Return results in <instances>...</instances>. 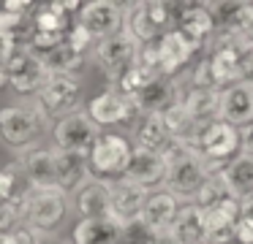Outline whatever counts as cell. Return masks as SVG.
Here are the masks:
<instances>
[{
    "label": "cell",
    "instance_id": "9",
    "mask_svg": "<svg viewBox=\"0 0 253 244\" xmlns=\"http://www.w3.org/2000/svg\"><path fill=\"white\" fill-rule=\"evenodd\" d=\"M139 52H142V46H139V43L133 41L126 30L117 33V35H112V38L98 41V43H95V49H93L95 63H98L101 70L106 73V81H109V84L123 73V70H128L133 63H136Z\"/></svg>",
    "mask_w": 253,
    "mask_h": 244
},
{
    "label": "cell",
    "instance_id": "4",
    "mask_svg": "<svg viewBox=\"0 0 253 244\" xmlns=\"http://www.w3.org/2000/svg\"><path fill=\"white\" fill-rule=\"evenodd\" d=\"M82 79L77 73H52L44 90L36 95V106L46 114V119H63L68 114L82 111L79 101H82Z\"/></svg>",
    "mask_w": 253,
    "mask_h": 244
},
{
    "label": "cell",
    "instance_id": "34",
    "mask_svg": "<svg viewBox=\"0 0 253 244\" xmlns=\"http://www.w3.org/2000/svg\"><path fill=\"white\" fill-rule=\"evenodd\" d=\"M66 41L71 43L74 49H77V52H82V54H87V49H90V43L95 41L93 35H90L87 30H84L82 25H79V22H74V27L71 30H68V35H66Z\"/></svg>",
    "mask_w": 253,
    "mask_h": 244
},
{
    "label": "cell",
    "instance_id": "18",
    "mask_svg": "<svg viewBox=\"0 0 253 244\" xmlns=\"http://www.w3.org/2000/svg\"><path fill=\"white\" fill-rule=\"evenodd\" d=\"M128 228L115 217H101V220H79L71 231L74 244H123Z\"/></svg>",
    "mask_w": 253,
    "mask_h": 244
},
{
    "label": "cell",
    "instance_id": "37",
    "mask_svg": "<svg viewBox=\"0 0 253 244\" xmlns=\"http://www.w3.org/2000/svg\"><path fill=\"white\" fill-rule=\"evenodd\" d=\"M237 244H253V214H242L237 222Z\"/></svg>",
    "mask_w": 253,
    "mask_h": 244
},
{
    "label": "cell",
    "instance_id": "30",
    "mask_svg": "<svg viewBox=\"0 0 253 244\" xmlns=\"http://www.w3.org/2000/svg\"><path fill=\"white\" fill-rule=\"evenodd\" d=\"M44 65L49 68V73H77L84 65V54L77 52L71 43H60L57 49H52L49 54H44Z\"/></svg>",
    "mask_w": 253,
    "mask_h": 244
},
{
    "label": "cell",
    "instance_id": "32",
    "mask_svg": "<svg viewBox=\"0 0 253 244\" xmlns=\"http://www.w3.org/2000/svg\"><path fill=\"white\" fill-rule=\"evenodd\" d=\"M229 195L231 193H229V187H226V182H223V174H220V176H210L207 182H204V187L199 190V195H196L193 204H199L204 211H210V209H215L220 201L229 198Z\"/></svg>",
    "mask_w": 253,
    "mask_h": 244
},
{
    "label": "cell",
    "instance_id": "10",
    "mask_svg": "<svg viewBox=\"0 0 253 244\" xmlns=\"http://www.w3.org/2000/svg\"><path fill=\"white\" fill-rule=\"evenodd\" d=\"M77 22L95 41H104L126 30V8L115 0H93V3H84Z\"/></svg>",
    "mask_w": 253,
    "mask_h": 244
},
{
    "label": "cell",
    "instance_id": "31",
    "mask_svg": "<svg viewBox=\"0 0 253 244\" xmlns=\"http://www.w3.org/2000/svg\"><path fill=\"white\" fill-rule=\"evenodd\" d=\"M237 222L229 214L212 209L207 211V242L210 244H231L237 242Z\"/></svg>",
    "mask_w": 253,
    "mask_h": 244
},
{
    "label": "cell",
    "instance_id": "5",
    "mask_svg": "<svg viewBox=\"0 0 253 244\" xmlns=\"http://www.w3.org/2000/svg\"><path fill=\"white\" fill-rule=\"evenodd\" d=\"M101 136H104L101 125L87 111L68 114V117L57 119L55 128H52V139H55L57 149L74 152V155H82V157H90V152L101 141Z\"/></svg>",
    "mask_w": 253,
    "mask_h": 244
},
{
    "label": "cell",
    "instance_id": "21",
    "mask_svg": "<svg viewBox=\"0 0 253 244\" xmlns=\"http://www.w3.org/2000/svg\"><path fill=\"white\" fill-rule=\"evenodd\" d=\"M57 149V146H55ZM93 171H90V160L82 155H74V152H63L57 149V187L66 195H77L84 184L90 182Z\"/></svg>",
    "mask_w": 253,
    "mask_h": 244
},
{
    "label": "cell",
    "instance_id": "26",
    "mask_svg": "<svg viewBox=\"0 0 253 244\" xmlns=\"http://www.w3.org/2000/svg\"><path fill=\"white\" fill-rule=\"evenodd\" d=\"M126 33L139 43V46H150V43H158V38L164 33L153 25V19L147 16L144 3H126Z\"/></svg>",
    "mask_w": 253,
    "mask_h": 244
},
{
    "label": "cell",
    "instance_id": "15",
    "mask_svg": "<svg viewBox=\"0 0 253 244\" xmlns=\"http://www.w3.org/2000/svg\"><path fill=\"white\" fill-rule=\"evenodd\" d=\"M22 168L33 190H60L57 187V149L55 146H33L22 152Z\"/></svg>",
    "mask_w": 253,
    "mask_h": 244
},
{
    "label": "cell",
    "instance_id": "1",
    "mask_svg": "<svg viewBox=\"0 0 253 244\" xmlns=\"http://www.w3.org/2000/svg\"><path fill=\"white\" fill-rule=\"evenodd\" d=\"M166 160V182L164 190L171 193L180 201H196L199 190L204 187V182L210 179L207 166H204V155L199 152V146L185 144V141H174L169 149L164 152Z\"/></svg>",
    "mask_w": 253,
    "mask_h": 244
},
{
    "label": "cell",
    "instance_id": "24",
    "mask_svg": "<svg viewBox=\"0 0 253 244\" xmlns=\"http://www.w3.org/2000/svg\"><path fill=\"white\" fill-rule=\"evenodd\" d=\"M171 231H174L180 244H210L207 242V211L199 204H185L180 209V214H177Z\"/></svg>",
    "mask_w": 253,
    "mask_h": 244
},
{
    "label": "cell",
    "instance_id": "29",
    "mask_svg": "<svg viewBox=\"0 0 253 244\" xmlns=\"http://www.w3.org/2000/svg\"><path fill=\"white\" fill-rule=\"evenodd\" d=\"M30 190H33V184H30L28 174L22 168V160L8 163L3 168V174H0V198H3V204L6 201L25 198V195H30Z\"/></svg>",
    "mask_w": 253,
    "mask_h": 244
},
{
    "label": "cell",
    "instance_id": "3",
    "mask_svg": "<svg viewBox=\"0 0 253 244\" xmlns=\"http://www.w3.org/2000/svg\"><path fill=\"white\" fill-rule=\"evenodd\" d=\"M133 149H136V144H131V139H126V136H120V133H104L101 141L93 146L90 157H87L93 176L104 179V182L126 179Z\"/></svg>",
    "mask_w": 253,
    "mask_h": 244
},
{
    "label": "cell",
    "instance_id": "25",
    "mask_svg": "<svg viewBox=\"0 0 253 244\" xmlns=\"http://www.w3.org/2000/svg\"><path fill=\"white\" fill-rule=\"evenodd\" d=\"M133 139H136V146L150 149V152H161V155L174 144L169 128H166L164 114H144V117L139 119V125H136Z\"/></svg>",
    "mask_w": 253,
    "mask_h": 244
},
{
    "label": "cell",
    "instance_id": "20",
    "mask_svg": "<svg viewBox=\"0 0 253 244\" xmlns=\"http://www.w3.org/2000/svg\"><path fill=\"white\" fill-rule=\"evenodd\" d=\"M79 220H101L112 217V184L104 179H90L77 193Z\"/></svg>",
    "mask_w": 253,
    "mask_h": 244
},
{
    "label": "cell",
    "instance_id": "38",
    "mask_svg": "<svg viewBox=\"0 0 253 244\" xmlns=\"http://www.w3.org/2000/svg\"><path fill=\"white\" fill-rule=\"evenodd\" d=\"M142 244H180V242H177L174 231L169 228V231H150V236Z\"/></svg>",
    "mask_w": 253,
    "mask_h": 244
},
{
    "label": "cell",
    "instance_id": "40",
    "mask_svg": "<svg viewBox=\"0 0 253 244\" xmlns=\"http://www.w3.org/2000/svg\"><path fill=\"white\" fill-rule=\"evenodd\" d=\"M41 244H60V242H41Z\"/></svg>",
    "mask_w": 253,
    "mask_h": 244
},
{
    "label": "cell",
    "instance_id": "2",
    "mask_svg": "<svg viewBox=\"0 0 253 244\" xmlns=\"http://www.w3.org/2000/svg\"><path fill=\"white\" fill-rule=\"evenodd\" d=\"M46 122L49 119L36 106V101L28 103V106H6L0 111V133H3L6 144L22 152L36 146V141L46 130Z\"/></svg>",
    "mask_w": 253,
    "mask_h": 244
},
{
    "label": "cell",
    "instance_id": "11",
    "mask_svg": "<svg viewBox=\"0 0 253 244\" xmlns=\"http://www.w3.org/2000/svg\"><path fill=\"white\" fill-rule=\"evenodd\" d=\"M199 152L215 163H231L242 152V130L223 119L204 125L199 136Z\"/></svg>",
    "mask_w": 253,
    "mask_h": 244
},
{
    "label": "cell",
    "instance_id": "23",
    "mask_svg": "<svg viewBox=\"0 0 253 244\" xmlns=\"http://www.w3.org/2000/svg\"><path fill=\"white\" fill-rule=\"evenodd\" d=\"M180 198H174L166 190H158V193L150 195L147 206L142 211V225L147 231H169L174 225L177 214H180Z\"/></svg>",
    "mask_w": 253,
    "mask_h": 244
},
{
    "label": "cell",
    "instance_id": "33",
    "mask_svg": "<svg viewBox=\"0 0 253 244\" xmlns=\"http://www.w3.org/2000/svg\"><path fill=\"white\" fill-rule=\"evenodd\" d=\"M231 38H234L240 46H253V3H245V5H242L240 22H237Z\"/></svg>",
    "mask_w": 253,
    "mask_h": 244
},
{
    "label": "cell",
    "instance_id": "35",
    "mask_svg": "<svg viewBox=\"0 0 253 244\" xmlns=\"http://www.w3.org/2000/svg\"><path fill=\"white\" fill-rule=\"evenodd\" d=\"M0 244H41V236L33 231V228L22 225L19 231H11V233H3Z\"/></svg>",
    "mask_w": 253,
    "mask_h": 244
},
{
    "label": "cell",
    "instance_id": "8",
    "mask_svg": "<svg viewBox=\"0 0 253 244\" xmlns=\"http://www.w3.org/2000/svg\"><path fill=\"white\" fill-rule=\"evenodd\" d=\"M87 114L101 125V128L128 125V122H133V119L144 117L136 95H126V92H117V90H112V87H106L104 92H98V95L87 103Z\"/></svg>",
    "mask_w": 253,
    "mask_h": 244
},
{
    "label": "cell",
    "instance_id": "27",
    "mask_svg": "<svg viewBox=\"0 0 253 244\" xmlns=\"http://www.w3.org/2000/svg\"><path fill=\"white\" fill-rule=\"evenodd\" d=\"M223 182L229 187V193L234 198H240L242 204L253 198V157L237 155L234 160L226 166L223 171Z\"/></svg>",
    "mask_w": 253,
    "mask_h": 244
},
{
    "label": "cell",
    "instance_id": "16",
    "mask_svg": "<svg viewBox=\"0 0 253 244\" xmlns=\"http://www.w3.org/2000/svg\"><path fill=\"white\" fill-rule=\"evenodd\" d=\"M142 114H164L174 103L182 101V79L180 76H158L139 92Z\"/></svg>",
    "mask_w": 253,
    "mask_h": 244
},
{
    "label": "cell",
    "instance_id": "6",
    "mask_svg": "<svg viewBox=\"0 0 253 244\" xmlns=\"http://www.w3.org/2000/svg\"><path fill=\"white\" fill-rule=\"evenodd\" d=\"M0 70H3V84H8L19 95H39L52 76L44 60L39 54H33L30 49H22L14 60L3 63Z\"/></svg>",
    "mask_w": 253,
    "mask_h": 244
},
{
    "label": "cell",
    "instance_id": "13",
    "mask_svg": "<svg viewBox=\"0 0 253 244\" xmlns=\"http://www.w3.org/2000/svg\"><path fill=\"white\" fill-rule=\"evenodd\" d=\"M174 14V27L180 33H185L191 41L196 43H210L218 33V25H215V16L210 11L207 3H182L177 5Z\"/></svg>",
    "mask_w": 253,
    "mask_h": 244
},
{
    "label": "cell",
    "instance_id": "28",
    "mask_svg": "<svg viewBox=\"0 0 253 244\" xmlns=\"http://www.w3.org/2000/svg\"><path fill=\"white\" fill-rule=\"evenodd\" d=\"M33 25L39 33H60V35H68L74 22H71V14H66V8L60 5V0H55V3L36 5L33 8Z\"/></svg>",
    "mask_w": 253,
    "mask_h": 244
},
{
    "label": "cell",
    "instance_id": "12",
    "mask_svg": "<svg viewBox=\"0 0 253 244\" xmlns=\"http://www.w3.org/2000/svg\"><path fill=\"white\" fill-rule=\"evenodd\" d=\"M112 184V217L120 220L126 228H131L133 222L142 220V211L150 201V190L142 184H133L128 179H117Z\"/></svg>",
    "mask_w": 253,
    "mask_h": 244
},
{
    "label": "cell",
    "instance_id": "41",
    "mask_svg": "<svg viewBox=\"0 0 253 244\" xmlns=\"http://www.w3.org/2000/svg\"><path fill=\"white\" fill-rule=\"evenodd\" d=\"M123 244H133V242H123Z\"/></svg>",
    "mask_w": 253,
    "mask_h": 244
},
{
    "label": "cell",
    "instance_id": "39",
    "mask_svg": "<svg viewBox=\"0 0 253 244\" xmlns=\"http://www.w3.org/2000/svg\"><path fill=\"white\" fill-rule=\"evenodd\" d=\"M36 5H30L28 0H6L3 3V11H8V14H30Z\"/></svg>",
    "mask_w": 253,
    "mask_h": 244
},
{
    "label": "cell",
    "instance_id": "36",
    "mask_svg": "<svg viewBox=\"0 0 253 244\" xmlns=\"http://www.w3.org/2000/svg\"><path fill=\"white\" fill-rule=\"evenodd\" d=\"M242 52V68H240V84L253 90V46H240Z\"/></svg>",
    "mask_w": 253,
    "mask_h": 244
},
{
    "label": "cell",
    "instance_id": "22",
    "mask_svg": "<svg viewBox=\"0 0 253 244\" xmlns=\"http://www.w3.org/2000/svg\"><path fill=\"white\" fill-rule=\"evenodd\" d=\"M220 119L234 128H248L253 125V90L245 84H234L223 90L220 98Z\"/></svg>",
    "mask_w": 253,
    "mask_h": 244
},
{
    "label": "cell",
    "instance_id": "7",
    "mask_svg": "<svg viewBox=\"0 0 253 244\" xmlns=\"http://www.w3.org/2000/svg\"><path fill=\"white\" fill-rule=\"evenodd\" d=\"M68 209V195L63 190H30L25 201V225L36 233H52L63 222Z\"/></svg>",
    "mask_w": 253,
    "mask_h": 244
},
{
    "label": "cell",
    "instance_id": "19",
    "mask_svg": "<svg viewBox=\"0 0 253 244\" xmlns=\"http://www.w3.org/2000/svg\"><path fill=\"white\" fill-rule=\"evenodd\" d=\"M126 179L133 184H142V187H155V184L166 182V160L161 152H150L136 146L131 157V166L126 171Z\"/></svg>",
    "mask_w": 253,
    "mask_h": 244
},
{
    "label": "cell",
    "instance_id": "17",
    "mask_svg": "<svg viewBox=\"0 0 253 244\" xmlns=\"http://www.w3.org/2000/svg\"><path fill=\"white\" fill-rule=\"evenodd\" d=\"M220 98H223V90L191 87L188 79H182V103H185V108L199 125H210L220 119Z\"/></svg>",
    "mask_w": 253,
    "mask_h": 244
},
{
    "label": "cell",
    "instance_id": "14",
    "mask_svg": "<svg viewBox=\"0 0 253 244\" xmlns=\"http://www.w3.org/2000/svg\"><path fill=\"white\" fill-rule=\"evenodd\" d=\"M202 49V43L191 41L185 33H180L177 27L166 30L158 38V52H161V63H164V73L166 76H180V70L185 65H191L193 54Z\"/></svg>",
    "mask_w": 253,
    "mask_h": 244
}]
</instances>
